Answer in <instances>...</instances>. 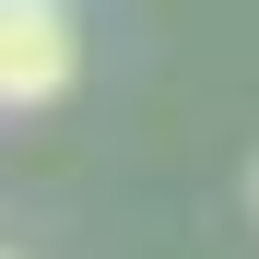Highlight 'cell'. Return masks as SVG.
<instances>
[{
  "label": "cell",
  "mask_w": 259,
  "mask_h": 259,
  "mask_svg": "<svg viewBox=\"0 0 259 259\" xmlns=\"http://www.w3.org/2000/svg\"><path fill=\"white\" fill-rule=\"evenodd\" d=\"M71 71H82L71 0H0V106H48L71 95Z\"/></svg>",
  "instance_id": "1"
},
{
  "label": "cell",
  "mask_w": 259,
  "mask_h": 259,
  "mask_svg": "<svg viewBox=\"0 0 259 259\" xmlns=\"http://www.w3.org/2000/svg\"><path fill=\"white\" fill-rule=\"evenodd\" d=\"M247 212H259V165H247Z\"/></svg>",
  "instance_id": "2"
}]
</instances>
